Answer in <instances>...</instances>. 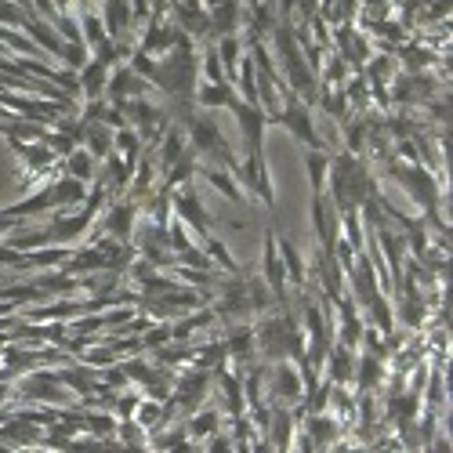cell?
<instances>
[{
  "instance_id": "1",
  "label": "cell",
  "mask_w": 453,
  "mask_h": 453,
  "mask_svg": "<svg viewBox=\"0 0 453 453\" xmlns=\"http://www.w3.org/2000/svg\"><path fill=\"white\" fill-rule=\"evenodd\" d=\"M399 178H403V185L413 193V200H420L428 210L435 207V185H432V178H428L425 171H417V167H403V171H399Z\"/></svg>"
},
{
  "instance_id": "2",
  "label": "cell",
  "mask_w": 453,
  "mask_h": 453,
  "mask_svg": "<svg viewBox=\"0 0 453 453\" xmlns=\"http://www.w3.org/2000/svg\"><path fill=\"white\" fill-rule=\"evenodd\" d=\"M229 105L236 109L239 127H243L247 138H251V153H258V145H261V127H265V113H258V109H251V105H239L236 98H232Z\"/></svg>"
},
{
  "instance_id": "3",
  "label": "cell",
  "mask_w": 453,
  "mask_h": 453,
  "mask_svg": "<svg viewBox=\"0 0 453 453\" xmlns=\"http://www.w3.org/2000/svg\"><path fill=\"white\" fill-rule=\"evenodd\" d=\"M283 124H287V127H290L297 138H305L309 145H316V142H319V138H316V131H312V120H309V113L301 109V105H290V109H287Z\"/></svg>"
},
{
  "instance_id": "4",
  "label": "cell",
  "mask_w": 453,
  "mask_h": 453,
  "mask_svg": "<svg viewBox=\"0 0 453 453\" xmlns=\"http://www.w3.org/2000/svg\"><path fill=\"white\" fill-rule=\"evenodd\" d=\"M131 222H134V207L127 203V207H116L113 214H109V232L113 236H120V239H127V232H131Z\"/></svg>"
},
{
  "instance_id": "5",
  "label": "cell",
  "mask_w": 453,
  "mask_h": 453,
  "mask_svg": "<svg viewBox=\"0 0 453 453\" xmlns=\"http://www.w3.org/2000/svg\"><path fill=\"white\" fill-rule=\"evenodd\" d=\"M200 102H203V105H229V102H232V87H229V84H222V80L207 84Z\"/></svg>"
},
{
  "instance_id": "6",
  "label": "cell",
  "mask_w": 453,
  "mask_h": 453,
  "mask_svg": "<svg viewBox=\"0 0 453 453\" xmlns=\"http://www.w3.org/2000/svg\"><path fill=\"white\" fill-rule=\"evenodd\" d=\"M51 196H55V207H58V203H69V200H80V196H84V185H80V181H73V178H62V181L51 189Z\"/></svg>"
},
{
  "instance_id": "7",
  "label": "cell",
  "mask_w": 453,
  "mask_h": 453,
  "mask_svg": "<svg viewBox=\"0 0 453 453\" xmlns=\"http://www.w3.org/2000/svg\"><path fill=\"white\" fill-rule=\"evenodd\" d=\"M105 69H109V66H102V62H91V66H87V73H84V91H87L91 98H95L98 91H102V84H105Z\"/></svg>"
},
{
  "instance_id": "8",
  "label": "cell",
  "mask_w": 453,
  "mask_h": 453,
  "mask_svg": "<svg viewBox=\"0 0 453 453\" xmlns=\"http://www.w3.org/2000/svg\"><path fill=\"white\" fill-rule=\"evenodd\" d=\"M178 210H181V218H189V222H193L200 232L207 229V218L200 214V203H196L193 196H178Z\"/></svg>"
},
{
  "instance_id": "9",
  "label": "cell",
  "mask_w": 453,
  "mask_h": 453,
  "mask_svg": "<svg viewBox=\"0 0 453 453\" xmlns=\"http://www.w3.org/2000/svg\"><path fill=\"white\" fill-rule=\"evenodd\" d=\"M381 377V362L370 355V359H362V367H359V388H374Z\"/></svg>"
},
{
  "instance_id": "10",
  "label": "cell",
  "mask_w": 453,
  "mask_h": 453,
  "mask_svg": "<svg viewBox=\"0 0 453 453\" xmlns=\"http://www.w3.org/2000/svg\"><path fill=\"white\" fill-rule=\"evenodd\" d=\"M87 138H91V149H95V156H109V145H113V134H109V131L91 127Z\"/></svg>"
},
{
  "instance_id": "11",
  "label": "cell",
  "mask_w": 453,
  "mask_h": 453,
  "mask_svg": "<svg viewBox=\"0 0 453 453\" xmlns=\"http://www.w3.org/2000/svg\"><path fill=\"white\" fill-rule=\"evenodd\" d=\"M348 370H352V355H348V348H341V352L334 355V381L345 384V381H348Z\"/></svg>"
},
{
  "instance_id": "12",
  "label": "cell",
  "mask_w": 453,
  "mask_h": 453,
  "mask_svg": "<svg viewBox=\"0 0 453 453\" xmlns=\"http://www.w3.org/2000/svg\"><path fill=\"white\" fill-rule=\"evenodd\" d=\"M283 254H287V265H290V280H305V268H301V261H297L290 243H283Z\"/></svg>"
},
{
  "instance_id": "13",
  "label": "cell",
  "mask_w": 453,
  "mask_h": 453,
  "mask_svg": "<svg viewBox=\"0 0 453 453\" xmlns=\"http://www.w3.org/2000/svg\"><path fill=\"white\" fill-rule=\"evenodd\" d=\"M178 156H181V142H178V138H167V149H164V164L171 167V164H178Z\"/></svg>"
},
{
  "instance_id": "14",
  "label": "cell",
  "mask_w": 453,
  "mask_h": 453,
  "mask_svg": "<svg viewBox=\"0 0 453 453\" xmlns=\"http://www.w3.org/2000/svg\"><path fill=\"white\" fill-rule=\"evenodd\" d=\"M406 323H410V326H417V323H420V301H417V297H410V301H406Z\"/></svg>"
},
{
  "instance_id": "15",
  "label": "cell",
  "mask_w": 453,
  "mask_h": 453,
  "mask_svg": "<svg viewBox=\"0 0 453 453\" xmlns=\"http://www.w3.org/2000/svg\"><path fill=\"white\" fill-rule=\"evenodd\" d=\"M316 439H319V442L334 439V425H326V420H316Z\"/></svg>"
},
{
  "instance_id": "16",
  "label": "cell",
  "mask_w": 453,
  "mask_h": 453,
  "mask_svg": "<svg viewBox=\"0 0 453 453\" xmlns=\"http://www.w3.org/2000/svg\"><path fill=\"white\" fill-rule=\"evenodd\" d=\"M29 160H33V167H44L51 160V153H47V149H29Z\"/></svg>"
},
{
  "instance_id": "17",
  "label": "cell",
  "mask_w": 453,
  "mask_h": 453,
  "mask_svg": "<svg viewBox=\"0 0 453 453\" xmlns=\"http://www.w3.org/2000/svg\"><path fill=\"white\" fill-rule=\"evenodd\" d=\"M142 420H145V425H153V420H160V406H142Z\"/></svg>"
},
{
  "instance_id": "18",
  "label": "cell",
  "mask_w": 453,
  "mask_h": 453,
  "mask_svg": "<svg viewBox=\"0 0 453 453\" xmlns=\"http://www.w3.org/2000/svg\"><path fill=\"white\" fill-rule=\"evenodd\" d=\"M116 142H120V145H124V149H127V156H134V149H138V142H134L131 134H120Z\"/></svg>"
},
{
  "instance_id": "19",
  "label": "cell",
  "mask_w": 453,
  "mask_h": 453,
  "mask_svg": "<svg viewBox=\"0 0 453 453\" xmlns=\"http://www.w3.org/2000/svg\"><path fill=\"white\" fill-rule=\"evenodd\" d=\"M210 425H218V417H200V420H196V432L203 435V432H207Z\"/></svg>"
},
{
  "instance_id": "20",
  "label": "cell",
  "mask_w": 453,
  "mask_h": 453,
  "mask_svg": "<svg viewBox=\"0 0 453 453\" xmlns=\"http://www.w3.org/2000/svg\"><path fill=\"white\" fill-rule=\"evenodd\" d=\"M73 171L84 178V174H87V156H76V160H73Z\"/></svg>"
}]
</instances>
